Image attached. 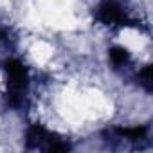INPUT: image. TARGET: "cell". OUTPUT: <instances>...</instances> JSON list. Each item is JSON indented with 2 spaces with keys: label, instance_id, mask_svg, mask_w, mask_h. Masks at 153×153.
Instances as JSON below:
<instances>
[{
  "label": "cell",
  "instance_id": "1",
  "mask_svg": "<svg viewBox=\"0 0 153 153\" xmlns=\"http://www.w3.org/2000/svg\"><path fill=\"white\" fill-rule=\"evenodd\" d=\"M7 72V103L13 108H22L27 99L29 88V76L27 68L20 59H7L6 61Z\"/></svg>",
  "mask_w": 153,
  "mask_h": 153
},
{
  "label": "cell",
  "instance_id": "2",
  "mask_svg": "<svg viewBox=\"0 0 153 153\" xmlns=\"http://www.w3.org/2000/svg\"><path fill=\"white\" fill-rule=\"evenodd\" d=\"M25 148L27 149H42V151H68L70 144L63 139H59L56 133L45 130L40 124L29 126L25 133Z\"/></svg>",
  "mask_w": 153,
  "mask_h": 153
},
{
  "label": "cell",
  "instance_id": "5",
  "mask_svg": "<svg viewBox=\"0 0 153 153\" xmlns=\"http://www.w3.org/2000/svg\"><path fill=\"white\" fill-rule=\"evenodd\" d=\"M108 56H110V61L115 68H123L130 63V52L123 47H112L108 51Z\"/></svg>",
  "mask_w": 153,
  "mask_h": 153
},
{
  "label": "cell",
  "instance_id": "4",
  "mask_svg": "<svg viewBox=\"0 0 153 153\" xmlns=\"http://www.w3.org/2000/svg\"><path fill=\"white\" fill-rule=\"evenodd\" d=\"M112 133L119 135V139H126V140H140L146 139L148 133V126H133V128H114Z\"/></svg>",
  "mask_w": 153,
  "mask_h": 153
},
{
  "label": "cell",
  "instance_id": "3",
  "mask_svg": "<svg viewBox=\"0 0 153 153\" xmlns=\"http://www.w3.org/2000/svg\"><path fill=\"white\" fill-rule=\"evenodd\" d=\"M96 18L105 25H135L137 27V22H133L124 13V9L115 0H103L96 9Z\"/></svg>",
  "mask_w": 153,
  "mask_h": 153
},
{
  "label": "cell",
  "instance_id": "6",
  "mask_svg": "<svg viewBox=\"0 0 153 153\" xmlns=\"http://www.w3.org/2000/svg\"><path fill=\"white\" fill-rule=\"evenodd\" d=\"M137 79H139V85L144 87L146 92H151V90H153V83H151V67H149V65H146L142 70H139Z\"/></svg>",
  "mask_w": 153,
  "mask_h": 153
},
{
  "label": "cell",
  "instance_id": "7",
  "mask_svg": "<svg viewBox=\"0 0 153 153\" xmlns=\"http://www.w3.org/2000/svg\"><path fill=\"white\" fill-rule=\"evenodd\" d=\"M4 36H6V34H4V31H2V29H0V42H2V40H4Z\"/></svg>",
  "mask_w": 153,
  "mask_h": 153
}]
</instances>
